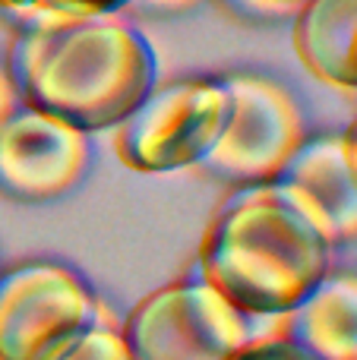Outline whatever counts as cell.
Returning <instances> with one entry per match:
<instances>
[{
  "label": "cell",
  "instance_id": "cell-15",
  "mask_svg": "<svg viewBox=\"0 0 357 360\" xmlns=\"http://www.w3.org/2000/svg\"><path fill=\"white\" fill-rule=\"evenodd\" d=\"M238 360H310V357H304L288 338H278V342H269V345H259V348L244 351Z\"/></svg>",
  "mask_w": 357,
  "mask_h": 360
},
{
  "label": "cell",
  "instance_id": "cell-3",
  "mask_svg": "<svg viewBox=\"0 0 357 360\" xmlns=\"http://www.w3.org/2000/svg\"><path fill=\"white\" fill-rule=\"evenodd\" d=\"M285 326L288 313L240 310L190 269L181 281L139 300L120 335L133 360H238L244 351L285 338Z\"/></svg>",
  "mask_w": 357,
  "mask_h": 360
},
{
  "label": "cell",
  "instance_id": "cell-17",
  "mask_svg": "<svg viewBox=\"0 0 357 360\" xmlns=\"http://www.w3.org/2000/svg\"><path fill=\"white\" fill-rule=\"evenodd\" d=\"M0 10H4L6 16L19 19V22H25V19L32 16V10H35V0H0Z\"/></svg>",
  "mask_w": 357,
  "mask_h": 360
},
{
  "label": "cell",
  "instance_id": "cell-5",
  "mask_svg": "<svg viewBox=\"0 0 357 360\" xmlns=\"http://www.w3.org/2000/svg\"><path fill=\"white\" fill-rule=\"evenodd\" d=\"M221 82L228 89V117L200 171L228 186L275 180L307 139L301 105L282 82L263 73H225Z\"/></svg>",
  "mask_w": 357,
  "mask_h": 360
},
{
  "label": "cell",
  "instance_id": "cell-9",
  "mask_svg": "<svg viewBox=\"0 0 357 360\" xmlns=\"http://www.w3.org/2000/svg\"><path fill=\"white\" fill-rule=\"evenodd\" d=\"M291 35L307 73L351 98L357 89V0H307L291 16Z\"/></svg>",
  "mask_w": 357,
  "mask_h": 360
},
{
  "label": "cell",
  "instance_id": "cell-2",
  "mask_svg": "<svg viewBox=\"0 0 357 360\" xmlns=\"http://www.w3.org/2000/svg\"><path fill=\"white\" fill-rule=\"evenodd\" d=\"M332 253L301 199L266 180L221 199L190 269L240 310L285 316L329 272Z\"/></svg>",
  "mask_w": 357,
  "mask_h": 360
},
{
  "label": "cell",
  "instance_id": "cell-4",
  "mask_svg": "<svg viewBox=\"0 0 357 360\" xmlns=\"http://www.w3.org/2000/svg\"><path fill=\"white\" fill-rule=\"evenodd\" d=\"M228 117L221 76H193L152 86L149 95L114 127L120 162L139 174L200 168Z\"/></svg>",
  "mask_w": 357,
  "mask_h": 360
},
{
  "label": "cell",
  "instance_id": "cell-13",
  "mask_svg": "<svg viewBox=\"0 0 357 360\" xmlns=\"http://www.w3.org/2000/svg\"><path fill=\"white\" fill-rule=\"evenodd\" d=\"M234 16L250 22H291L297 10L307 0H221Z\"/></svg>",
  "mask_w": 357,
  "mask_h": 360
},
{
  "label": "cell",
  "instance_id": "cell-11",
  "mask_svg": "<svg viewBox=\"0 0 357 360\" xmlns=\"http://www.w3.org/2000/svg\"><path fill=\"white\" fill-rule=\"evenodd\" d=\"M54 360H133V357H130V351H126V342H124V335H120L114 316L108 313V307L101 304L95 323Z\"/></svg>",
  "mask_w": 357,
  "mask_h": 360
},
{
  "label": "cell",
  "instance_id": "cell-12",
  "mask_svg": "<svg viewBox=\"0 0 357 360\" xmlns=\"http://www.w3.org/2000/svg\"><path fill=\"white\" fill-rule=\"evenodd\" d=\"M124 10V0H35V10L22 25L57 16H105Z\"/></svg>",
  "mask_w": 357,
  "mask_h": 360
},
{
  "label": "cell",
  "instance_id": "cell-8",
  "mask_svg": "<svg viewBox=\"0 0 357 360\" xmlns=\"http://www.w3.org/2000/svg\"><path fill=\"white\" fill-rule=\"evenodd\" d=\"M301 205L320 224L329 247L339 250L357 237V143L354 130L307 136L282 174Z\"/></svg>",
  "mask_w": 357,
  "mask_h": 360
},
{
  "label": "cell",
  "instance_id": "cell-16",
  "mask_svg": "<svg viewBox=\"0 0 357 360\" xmlns=\"http://www.w3.org/2000/svg\"><path fill=\"white\" fill-rule=\"evenodd\" d=\"M16 108H19L16 86H13V79H10V70H6V63H0V124H4V120L10 117Z\"/></svg>",
  "mask_w": 357,
  "mask_h": 360
},
{
  "label": "cell",
  "instance_id": "cell-1",
  "mask_svg": "<svg viewBox=\"0 0 357 360\" xmlns=\"http://www.w3.org/2000/svg\"><path fill=\"white\" fill-rule=\"evenodd\" d=\"M6 70L19 105L54 114L82 133L114 130L155 86L149 41L117 13L22 25Z\"/></svg>",
  "mask_w": 357,
  "mask_h": 360
},
{
  "label": "cell",
  "instance_id": "cell-7",
  "mask_svg": "<svg viewBox=\"0 0 357 360\" xmlns=\"http://www.w3.org/2000/svg\"><path fill=\"white\" fill-rule=\"evenodd\" d=\"M89 133L19 105L0 124V196L48 202L70 193L89 168Z\"/></svg>",
  "mask_w": 357,
  "mask_h": 360
},
{
  "label": "cell",
  "instance_id": "cell-10",
  "mask_svg": "<svg viewBox=\"0 0 357 360\" xmlns=\"http://www.w3.org/2000/svg\"><path fill=\"white\" fill-rule=\"evenodd\" d=\"M285 338L310 360H357V278L326 272L288 310Z\"/></svg>",
  "mask_w": 357,
  "mask_h": 360
},
{
  "label": "cell",
  "instance_id": "cell-6",
  "mask_svg": "<svg viewBox=\"0 0 357 360\" xmlns=\"http://www.w3.org/2000/svg\"><path fill=\"white\" fill-rule=\"evenodd\" d=\"M101 300L76 269L25 259L0 272V360H54L95 323Z\"/></svg>",
  "mask_w": 357,
  "mask_h": 360
},
{
  "label": "cell",
  "instance_id": "cell-14",
  "mask_svg": "<svg viewBox=\"0 0 357 360\" xmlns=\"http://www.w3.org/2000/svg\"><path fill=\"white\" fill-rule=\"evenodd\" d=\"M206 0H124V10L133 13H152V16H171V13L196 10Z\"/></svg>",
  "mask_w": 357,
  "mask_h": 360
}]
</instances>
